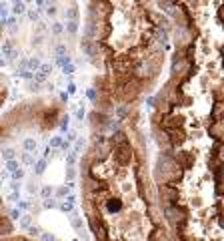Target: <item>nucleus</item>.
I'll list each match as a JSON object with an SVG mask.
<instances>
[{"instance_id": "nucleus-42", "label": "nucleus", "mask_w": 224, "mask_h": 241, "mask_svg": "<svg viewBox=\"0 0 224 241\" xmlns=\"http://www.w3.org/2000/svg\"><path fill=\"white\" fill-rule=\"evenodd\" d=\"M56 52H58L60 56H64V54H66V46H62V44H60V46L56 48Z\"/></svg>"}, {"instance_id": "nucleus-44", "label": "nucleus", "mask_w": 224, "mask_h": 241, "mask_svg": "<svg viewBox=\"0 0 224 241\" xmlns=\"http://www.w3.org/2000/svg\"><path fill=\"white\" fill-rule=\"evenodd\" d=\"M62 151H68V149H70V141H64V143H62Z\"/></svg>"}, {"instance_id": "nucleus-10", "label": "nucleus", "mask_w": 224, "mask_h": 241, "mask_svg": "<svg viewBox=\"0 0 224 241\" xmlns=\"http://www.w3.org/2000/svg\"><path fill=\"white\" fill-rule=\"evenodd\" d=\"M102 203L106 205L108 211H120V209H122V203H120L118 199H106V201H102Z\"/></svg>"}, {"instance_id": "nucleus-27", "label": "nucleus", "mask_w": 224, "mask_h": 241, "mask_svg": "<svg viewBox=\"0 0 224 241\" xmlns=\"http://www.w3.org/2000/svg\"><path fill=\"white\" fill-rule=\"evenodd\" d=\"M8 201H12V203H18V201H20L18 191H12V193H8Z\"/></svg>"}, {"instance_id": "nucleus-34", "label": "nucleus", "mask_w": 224, "mask_h": 241, "mask_svg": "<svg viewBox=\"0 0 224 241\" xmlns=\"http://www.w3.org/2000/svg\"><path fill=\"white\" fill-rule=\"evenodd\" d=\"M40 70H42V73H46V74H50V73H52V64H42Z\"/></svg>"}, {"instance_id": "nucleus-13", "label": "nucleus", "mask_w": 224, "mask_h": 241, "mask_svg": "<svg viewBox=\"0 0 224 241\" xmlns=\"http://www.w3.org/2000/svg\"><path fill=\"white\" fill-rule=\"evenodd\" d=\"M18 169H20V165H18V161H16V159L6 161V171H8V173H14V171H18Z\"/></svg>"}, {"instance_id": "nucleus-49", "label": "nucleus", "mask_w": 224, "mask_h": 241, "mask_svg": "<svg viewBox=\"0 0 224 241\" xmlns=\"http://www.w3.org/2000/svg\"><path fill=\"white\" fill-rule=\"evenodd\" d=\"M46 12H48V14H52V16H54V14H56V8H54V6H48V8H46Z\"/></svg>"}, {"instance_id": "nucleus-51", "label": "nucleus", "mask_w": 224, "mask_h": 241, "mask_svg": "<svg viewBox=\"0 0 224 241\" xmlns=\"http://www.w3.org/2000/svg\"><path fill=\"white\" fill-rule=\"evenodd\" d=\"M80 149H82V141H76V149H74V151H76V153H78Z\"/></svg>"}, {"instance_id": "nucleus-39", "label": "nucleus", "mask_w": 224, "mask_h": 241, "mask_svg": "<svg viewBox=\"0 0 224 241\" xmlns=\"http://www.w3.org/2000/svg\"><path fill=\"white\" fill-rule=\"evenodd\" d=\"M62 68H64L66 74H72L74 73V67H72V64H66V67H62Z\"/></svg>"}, {"instance_id": "nucleus-5", "label": "nucleus", "mask_w": 224, "mask_h": 241, "mask_svg": "<svg viewBox=\"0 0 224 241\" xmlns=\"http://www.w3.org/2000/svg\"><path fill=\"white\" fill-rule=\"evenodd\" d=\"M164 131H166V129H164ZM166 133H168L170 145H172L174 149H176V147H180V145H184V141H186V133L182 131V129H168Z\"/></svg>"}, {"instance_id": "nucleus-37", "label": "nucleus", "mask_w": 224, "mask_h": 241, "mask_svg": "<svg viewBox=\"0 0 224 241\" xmlns=\"http://www.w3.org/2000/svg\"><path fill=\"white\" fill-rule=\"evenodd\" d=\"M88 99L96 100V91H94V88H88Z\"/></svg>"}, {"instance_id": "nucleus-17", "label": "nucleus", "mask_w": 224, "mask_h": 241, "mask_svg": "<svg viewBox=\"0 0 224 241\" xmlns=\"http://www.w3.org/2000/svg\"><path fill=\"white\" fill-rule=\"evenodd\" d=\"M34 149H36V141H34V139H26V141H24V151L30 153V151H34Z\"/></svg>"}, {"instance_id": "nucleus-20", "label": "nucleus", "mask_w": 224, "mask_h": 241, "mask_svg": "<svg viewBox=\"0 0 224 241\" xmlns=\"http://www.w3.org/2000/svg\"><path fill=\"white\" fill-rule=\"evenodd\" d=\"M42 207H44V209H54V207H60V205L54 199H46L44 203H42Z\"/></svg>"}, {"instance_id": "nucleus-41", "label": "nucleus", "mask_w": 224, "mask_h": 241, "mask_svg": "<svg viewBox=\"0 0 224 241\" xmlns=\"http://www.w3.org/2000/svg\"><path fill=\"white\" fill-rule=\"evenodd\" d=\"M18 207L20 209H28V207H30V203H28V201H18Z\"/></svg>"}, {"instance_id": "nucleus-52", "label": "nucleus", "mask_w": 224, "mask_h": 241, "mask_svg": "<svg viewBox=\"0 0 224 241\" xmlns=\"http://www.w3.org/2000/svg\"><path fill=\"white\" fill-rule=\"evenodd\" d=\"M60 99L64 100V103H68V94H66V93H62V94H60Z\"/></svg>"}, {"instance_id": "nucleus-26", "label": "nucleus", "mask_w": 224, "mask_h": 241, "mask_svg": "<svg viewBox=\"0 0 224 241\" xmlns=\"http://www.w3.org/2000/svg\"><path fill=\"white\" fill-rule=\"evenodd\" d=\"M72 203H68V201H66V203H60V209H62V211H64V213H70V211H72Z\"/></svg>"}, {"instance_id": "nucleus-47", "label": "nucleus", "mask_w": 224, "mask_h": 241, "mask_svg": "<svg viewBox=\"0 0 224 241\" xmlns=\"http://www.w3.org/2000/svg\"><path fill=\"white\" fill-rule=\"evenodd\" d=\"M74 175H76V173H74V169H72V167H70V169H68V179H70V181H72V179H74Z\"/></svg>"}, {"instance_id": "nucleus-8", "label": "nucleus", "mask_w": 224, "mask_h": 241, "mask_svg": "<svg viewBox=\"0 0 224 241\" xmlns=\"http://www.w3.org/2000/svg\"><path fill=\"white\" fill-rule=\"evenodd\" d=\"M110 143H112V145H114V147H118V145H124V143H128V137H126V133H124V131H122V129H118L116 133L112 135Z\"/></svg>"}, {"instance_id": "nucleus-22", "label": "nucleus", "mask_w": 224, "mask_h": 241, "mask_svg": "<svg viewBox=\"0 0 224 241\" xmlns=\"http://www.w3.org/2000/svg\"><path fill=\"white\" fill-rule=\"evenodd\" d=\"M60 131H62V133H66V131H68V115L60 119Z\"/></svg>"}, {"instance_id": "nucleus-7", "label": "nucleus", "mask_w": 224, "mask_h": 241, "mask_svg": "<svg viewBox=\"0 0 224 241\" xmlns=\"http://www.w3.org/2000/svg\"><path fill=\"white\" fill-rule=\"evenodd\" d=\"M174 159H176V163L182 169H190L192 165H194V155H192L190 151H180V153H176Z\"/></svg>"}, {"instance_id": "nucleus-19", "label": "nucleus", "mask_w": 224, "mask_h": 241, "mask_svg": "<svg viewBox=\"0 0 224 241\" xmlns=\"http://www.w3.org/2000/svg\"><path fill=\"white\" fill-rule=\"evenodd\" d=\"M66 16H68V20H78V10L74 6L68 8V12H66Z\"/></svg>"}, {"instance_id": "nucleus-46", "label": "nucleus", "mask_w": 224, "mask_h": 241, "mask_svg": "<svg viewBox=\"0 0 224 241\" xmlns=\"http://www.w3.org/2000/svg\"><path fill=\"white\" fill-rule=\"evenodd\" d=\"M68 93H70V94H74V93H76V87H74L72 82H70V85H68Z\"/></svg>"}, {"instance_id": "nucleus-28", "label": "nucleus", "mask_w": 224, "mask_h": 241, "mask_svg": "<svg viewBox=\"0 0 224 241\" xmlns=\"http://www.w3.org/2000/svg\"><path fill=\"white\" fill-rule=\"evenodd\" d=\"M10 175H12V181H20L22 177H24V171L18 169V171H14V173H10Z\"/></svg>"}, {"instance_id": "nucleus-3", "label": "nucleus", "mask_w": 224, "mask_h": 241, "mask_svg": "<svg viewBox=\"0 0 224 241\" xmlns=\"http://www.w3.org/2000/svg\"><path fill=\"white\" fill-rule=\"evenodd\" d=\"M112 155H114V159H116L118 165L126 167V165L130 163V159H132V147H130V143H124V145L114 147V149H112Z\"/></svg>"}, {"instance_id": "nucleus-21", "label": "nucleus", "mask_w": 224, "mask_h": 241, "mask_svg": "<svg viewBox=\"0 0 224 241\" xmlns=\"http://www.w3.org/2000/svg\"><path fill=\"white\" fill-rule=\"evenodd\" d=\"M14 153H16L14 149H4V151H2V155H4V159H6V161H12L14 159Z\"/></svg>"}, {"instance_id": "nucleus-33", "label": "nucleus", "mask_w": 224, "mask_h": 241, "mask_svg": "<svg viewBox=\"0 0 224 241\" xmlns=\"http://www.w3.org/2000/svg\"><path fill=\"white\" fill-rule=\"evenodd\" d=\"M72 227H74V229H80V227H82V219L74 217V219H72Z\"/></svg>"}, {"instance_id": "nucleus-16", "label": "nucleus", "mask_w": 224, "mask_h": 241, "mask_svg": "<svg viewBox=\"0 0 224 241\" xmlns=\"http://www.w3.org/2000/svg\"><path fill=\"white\" fill-rule=\"evenodd\" d=\"M46 79H48V74L42 73V70H36V73H34V80H36V82H40V85H42Z\"/></svg>"}, {"instance_id": "nucleus-25", "label": "nucleus", "mask_w": 224, "mask_h": 241, "mask_svg": "<svg viewBox=\"0 0 224 241\" xmlns=\"http://www.w3.org/2000/svg\"><path fill=\"white\" fill-rule=\"evenodd\" d=\"M40 195H42V197H44V199H50V195H52V189L48 187H42V191H40Z\"/></svg>"}, {"instance_id": "nucleus-48", "label": "nucleus", "mask_w": 224, "mask_h": 241, "mask_svg": "<svg viewBox=\"0 0 224 241\" xmlns=\"http://www.w3.org/2000/svg\"><path fill=\"white\" fill-rule=\"evenodd\" d=\"M28 193H30V195L36 193V187H34V183H32V185H28Z\"/></svg>"}, {"instance_id": "nucleus-12", "label": "nucleus", "mask_w": 224, "mask_h": 241, "mask_svg": "<svg viewBox=\"0 0 224 241\" xmlns=\"http://www.w3.org/2000/svg\"><path fill=\"white\" fill-rule=\"evenodd\" d=\"M44 169H46V159L36 161V165H34V173H36V175H42V173H44Z\"/></svg>"}, {"instance_id": "nucleus-18", "label": "nucleus", "mask_w": 224, "mask_h": 241, "mask_svg": "<svg viewBox=\"0 0 224 241\" xmlns=\"http://www.w3.org/2000/svg\"><path fill=\"white\" fill-rule=\"evenodd\" d=\"M20 225H22L24 229H30V227H32V217H30V215H24L22 221H20Z\"/></svg>"}, {"instance_id": "nucleus-45", "label": "nucleus", "mask_w": 224, "mask_h": 241, "mask_svg": "<svg viewBox=\"0 0 224 241\" xmlns=\"http://www.w3.org/2000/svg\"><path fill=\"white\" fill-rule=\"evenodd\" d=\"M2 229H4V231H6V233H8V231H10V223H8L6 219H4V223H2Z\"/></svg>"}, {"instance_id": "nucleus-15", "label": "nucleus", "mask_w": 224, "mask_h": 241, "mask_svg": "<svg viewBox=\"0 0 224 241\" xmlns=\"http://www.w3.org/2000/svg\"><path fill=\"white\" fill-rule=\"evenodd\" d=\"M66 30L70 34H76L78 32V22H76V20H68V22H66Z\"/></svg>"}, {"instance_id": "nucleus-38", "label": "nucleus", "mask_w": 224, "mask_h": 241, "mask_svg": "<svg viewBox=\"0 0 224 241\" xmlns=\"http://www.w3.org/2000/svg\"><path fill=\"white\" fill-rule=\"evenodd\" d=\"M84 109H78V111H76V119H78V120H82V119H84Z\"/></svg>"}, {"instance_id": "nucleus-32", "label": "nucleus", "mask_w": 224, "mask_h": 241, "mask_svg": "<svg viewBox=\"0 0 224 241\" xmlns=\"http://www.w3.org/2000/svg\"><path fill=\"white\" fill-rule=\"evenodd\" d=\"M28 231H30V235H34V237H40V235H42V233H40V227H36V225H32Z\"/></svg>"}, {"instance_id": "nucleus-50", "label": "nucleus", "mask_w": 224, "mask_h": 241, "mask_svg": "<svg viewBox=\"0 0 224 241\" xmlns=\"http://www.w3.org/2000/svg\"><path fill=\"white\" fill-rule=\"evenodd\" d=\"M68 141H70V143L76 141V133H68Z\"/></svg>"}, {"instance_id": "nucleus-6", "label": "nucleus", "mask_w": 224, "mask_h": 241, "mask_svg": "<svg viewBox=\"0 0 224 241\" xmlns=\"http://www.w3.org/2000/svg\"><path fill=\"white\" fill-rule=\"evenodd\" d=\"M184 125V119L180 117V115H164V119H162V129H182Z\"/></svg>"}, {"instance_id": "nucleus-40", "label": "nucleus", "mask_w": 224, "mask_h": 241, "mask_svg": "<svg viewBox=\"0 0 224 241\" xmlns=\"http://www.w3.org/2000/svg\"><path fill=\"white\" fill-rule=\"evenodd\" d=\"M40 237H42V241H54V235H48V233H42Z\"/></svg>"}, {"instance_id": "nucleus-43", "label": "nucleus", "mask_w": 224, "mask_h": 241, "mask_svg": "<svg viewBox=\"0 0 224 241\" xmlns=\"http://www.w3.org/2000/svg\"><path fill=\"white\" fill-rule=\"evenodd\" d=\"M66 193H68V191H66V187H62V189H58V191H56V195H58V197H64Z\"/></svg>"}, {"instance_id": "nucleus-2", "label": "nucleus", "mask_w": 224, "mask_h": 241, "mask_svg": "<svg viewBox=\"0 0 224 241\" xmlns=\"http://www.w3.org/2000/svg\"><path fill=\"white\" fill-rule=\"evenodd\" d=\"M158 193H160V197H162V201H164L166 205H176L178 199H180L176 185H172V183H162L158 187Z\"/></svg>"}, {"instance_id": "nucleus-36", "label": "nucleus", "mask_w": 224, "mask_h": 241, "mask_svg": "<svg viewBox=\"0 0 224 241\" xmlns=\"http://www.w3.org/2000/svg\"><path fill=\"white\" fill-rule=\"evenodd\" d=\"M28 18L36 22V20H38V12H36V10H28Z\"/></svg>"}, {"instance_id": "nucleus-53", "label": "nucleus", "mask_w": 224, "mask_h": 241, "mask_svg": "<svg viewBox=\"0 0 224 241\" xmlns=\"http://www.w3.org/2000/svg\"><path fill=\"white\" fill-rule=\"evenodd\" d=\"M50 153H52V151H50V147H46V149H44V159H46V157H48Z\"/></svg>"}, {"instance_id": "nucleus-14", "label": "nucleus", "mask_w": 224, "mask_h": 241, "mask_svg": "<svg viewBox=\"0 0 224 241\" xmlns=\"http://www.w3.org/2000/svg\"><path fill=\"white\" fill-rule=\"evenodd\" d=\"M42 64H40V60L38 58H28V70H32V73H36V68H40Z\"/></svg>"}, {"instance_id": "nucleus-9", "label": "nucleus", "mask_w": 224, "mask_h": 241, "mask_svg": "<svg viewBox=\"0 0 224 241\" xmlns=\"http://www.w3.org/2000/svg\"><path fill=\"white\" fill-rule=\"evenodd\" d=\"M2 56H6L8 60H12L14 56H16V50H14L12 40H6V42L2 44Z\"/></svg>"}, {"instance_id": "nucleus-35", "label": "nucleus", "mask_w": 224, "mask_h": 241, "mask_svg": "<svg viewBox=\"0 0 224 241\" xmlns=\"http://www.w3.org/2000/svg\"><path fill=\"white\" fill-rule=\"evenodd\" d=\"M18 217H22L18 209H10V219H18Z\"/></svg>"}, {"instance_id": "nucleus-55", "label": "nucleus", "mask_w": 224, "mask_h": 241, "mask_svg": "<svg viewBox=\"0 0 224 241\" xmlns=\"http://www.w3.org/2000/svg\"><path fill=\"white\" fill-rule=\"evenodd\" d=\"M222 64H224V58H222Z\"/></svg>"}, {"instance_id": "nucleus-23", "label": "nucleus", "mask_w": 224, "mask_h": 241, "mask_svg": "<svg viewBox=\"0 0 224 241\" xmlns=\"http://www.w3.org/2000/svg\"><path fill=\"white\" fill-rule=\"evenodd\" d=\"M66 163H68L70 167L76 163V151H70V153H68V157H66Z\"/></svg>"}, {"instance_id": "nucleus-30", "label": "nucleus", "mask_w": 224, "mask_h": 241, "mask_svg": "<svg viewBox=\"0 0 224 241\" xmlns=\"http://www.w3.org/2000/svg\"><path fill=\"white\" fill-rule=\"evenodd\" d=\"M62 143H64L62 137H54V139L50 141V145H52V147H62Z\"/></svg>"}, {"instance_id": "nucleus-24", "label": "nucleus", "mask_w": 224, "mask_h": 241, "mask_svg": "<svg viewBox=\"0 0 224 241\" xmlns=\"http://www.w3.org/2000/svg\"><path fill=\"white\" fill-rule=\"evenodd\" d=\"M22 163H24V165H32V163H34L32 155L28 153V151H26V153H24V155H22Z\"/></svg>"}, {"instance_id": "nucleus-54", "label": "nucleus", "mask_w": 224, "mask_h": 241, "mask_svg": "<svg viewBox=\"0 0 224 241\" xmlns=\"http://www.w3.org/2000/svg\"><path fill=\"white\" fill-rule=\"evenodd\" d=\"M36 4H38V6L42 8V6H44V0H36Z\"/></svg>"}, {"instance_id": "nucleus-1", "label": "nucleus", "mask_w": 224, "mask_h": 241, "mask_svg": "<svg viewBox=\"0 0 224 241\" xmlns=\"http://www.w3.org/2000/svg\"><path fill=\"white\" fill-rule=\"evenodd\" d=\"M164 215H166V219L170 221L172 225H176V229H182L186 225V211L178 207V203L176 205H166Z\"/></svg>"}, {"instance_id": "nucleus-4", "label": "nucleus", "mask_w": 224, "mask_h": 241, "mask_svg": "<svg viewBox=\"0 0 224 241\" xmlns=\"http://www.w3.org/2000/svg\"><path fill=\"white\" fill-rule=\"evenodd\" d=\"M88 223H90V229H92L96 241H108V235H106V229L102 225V221L96 219V217H88Z\"/></svg>"}, {"instance_id": "nucleus-11", "label": "nucleus", "mask_w": 224, "mask_h": 241, "mask_svg": "<svg viewBox=\"0 0 224 241\" xmlns=\"http://www.w3.org/2000/svg\"><path fill=\"white\" fill-rule=\"evenodd\" d=\"M24 10H26V8H24V2H22V0H12V14L14 16L22 14Z\"/></svg>"}, {"instance_id": "nucleus-56", "label": "nucleus", "mask_w": 224, "mask_h": 241, "mask_svg": "<svg viewBox=\"0 0 224 241\" xmlns=\"http://www.w3.org/2000/svg\"><path fill=\"white\" fill-rule=\"evenodd\" d=\"M222 28H224V24H222Z\"/></svg>"}, {"instance_id": "nucleus-31", "label": "nucleus", "mask_w": 224, "mask_h": 241, "mask_svg": "<svg viewBox=\"0 0 224 241\" xmlns=\"http://www.w3.org/2000/svg\"><path fill=\"white\" fill-rule=\"evenodd\" d=\"M62 30H64V28H62V24H60V22H54V24H52V32H54V34H60Z\"/></svg>"}, {"instance_id": "nucleus-29", "label": "nucleus", "mask_w": 224, "mask_h": 241, "mask_svg": "<svg viewBox=\"0 0 224 241\" xmlns=\"http://www.w3.org/2000/svg\"><path fill=\"white\" fill-rule=\"evenodd\" d=\"M58 64L60 67H66V64H70V56H58Z\"/></svg>"}]
</instances>
